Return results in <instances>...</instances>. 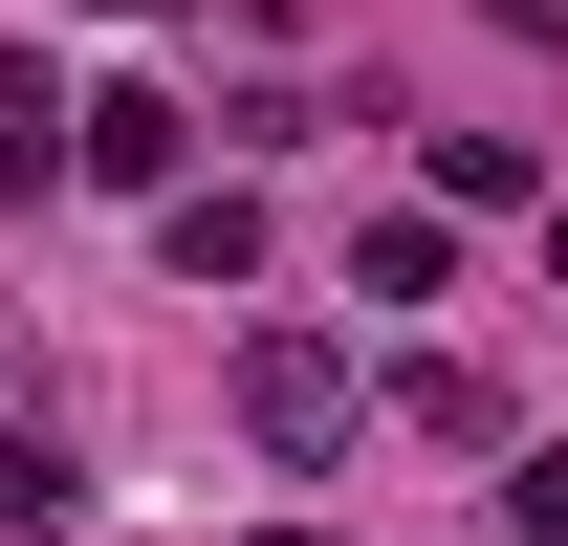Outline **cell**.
Instances as JSON below:
<instances>
[{"instance_id":"obj_1","label":"cell","mask_w":568,"mask_h":546,"mask_svg":"<svg viewBox=\"0 0 568 546\" xmlns=\"http://www.w3.org/2000/svg\"><path fill=\"white\" fill-rule=\"evenodd\" d=\"M241 437H263V459H328V437H351V350H328V328H263V350H241Z\"/></svg>"},{"instance_id":"obj_2","label":"cell","mask_w":568,"mask_h":546,"mask_svg":"<svg viewBox=\"0 0 568 546\" xmlns=\"http://www.w3.org/2000/svg\"><path fill=\"white\" fill-rule=\"evenodd\" d=\"M67 153L110 175V198H175V153H197V132H175V88H88V110H67Z\"/></svg>"},{"instance_id":"obj_3","label":"cell","mask_w":568,"mask_h":546,"mask_svg":"<svg viewBox=\"0 0 568 546\" xmlns=\"http://www.w3.org/2000/svg\"><path fill=\"white\" fill-rule=\"evenodd\" d=\"M351 284H372V306H437V284H459V219H372Z\"/></svg>"},{"instance_id":"obj_4","label":"cell","mask_w":568,"mask_h":546,"mask_svg":"<svg viewBox=\"0 0 568 546\" xmlns=\"http://www.w3.org/2000/svg\"><path fill=\"white\" fill-rule=\"evenodd\" d=\"M22 525H88V459H67V437H0V546H22Z\"/></svg>"},{"instance_id":"obj_5","label":"cell","mask_w":568,"mask_h":546,"mask_svg":"<svg viewBox=\"0 0 568 546\" xmlns=\"http://www.w3.org/2000/svg\"><path fill=\"white\" fill-rule=\"evenodd\" d=\"M503 546H568V459H525V503H503Z\"/></svg>"},{"instance_id":"obj_6","label":"cell","mask_w":568,"mask_h":546,"mask_svg":"<svg viewBox=\"0 0 568 546\" xmlns=\"http://www.w3.org/2000/svg\"><path fill=\"white\" fill-rule=\"evenodd\" d=\"M0 153H44V67H22V44H0Z\"/></svg>"},{"instance_id":"obj_7","label":"cell","mask_w":568,"mask_h":546,"mask_svg":"<svg viewBox=\"0 0 568 546\" xmlns=\"http://www.w3.org/2000/svg\"><path fill=\"white\" fill-rule=\"evenodd\" d=\"M263 546H328V525H263Z\"/></svg>"},{"instance_id":"obj_8","label":"cell","mask_w":568,"mask_h":546,"mask_svg":"<svg viewBox=\"0 0 568 546\" xmlns=\"http://www.w3.org/2000/svg\"><path fill=\"white\" fill-rule=\"evenodd\" d=\"M547 263H568V219H547Z\"/></svg>"}]
</instances>
